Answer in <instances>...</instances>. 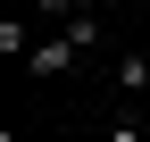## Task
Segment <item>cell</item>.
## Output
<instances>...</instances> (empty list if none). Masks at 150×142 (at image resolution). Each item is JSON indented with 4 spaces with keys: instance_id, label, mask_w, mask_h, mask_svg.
<instances>
[{
    "instance_id": "1",
    "label": "cell",
    "mask_w": 150,
    "mask_h": 142,
    "mask_svg": "<svg viewBox=\"0 0 150 142\" xmlns=\"http://www.w3.org/2000/svg\"><path fill=\"white\" fill-rule=\"evenodd\" d=\"M75 59H83V50H75V42H67V33H42V42H33V50H25V75H67V67H75Z\"/></svg>"
},
{
    "instance_id": "2",
    "label": "cell",
    "mask_w": 150,
    "mask_h": 142,
    "mask_svg": "<svg viewBox=\"0 0 150 142\" xmlns=\"http://www.w3.org/2000/svg\"><path fill=\"white\" fill-rule=\"evenodd\" d=\"M59 33H67V42H75V50H83V59H92V50H100V9H92V0H83V9H75V17H67Z\"/></svg>"
},
{
    "instance_id": "3",
    "label": "cell",
    "mask_w": 150,
    "mask_h": 142,
    "mask_svg": "<svg viewBox=\"0 0 150 142\" xmlns=\"http://www.w3.org/2000/svg\"><path fill=\"white\" fill-rule=\"evenodd\" d=\"M0 50H8V59H25V50H33V33H25V17H0Z\"/></svg>"
},
{
    "instance_id": "4",
    "label": "cell",
    "mask_w": 150,
    "mask_h": 142,
    "mask_svg": "<svg viewBox=\"0 0 150 142\" xmlns=\"http://www.w3.org/2000/svg\"><path fill=\"white\" fill-rule=\"evenodd\" d=\"M75 9H83V0H33V17H50V25H67Z\"/></svg>"
}]
</instances>
